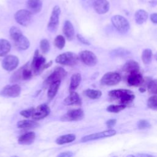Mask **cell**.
Listing matches in <instances>:
<instances>
[{
    "mask_svg": "<svg viewBox=\"0 0 157 157\" xmlns=\"http://www.w3.org/2000/svg\"><path fill=\"white\" fill-rule=\"evenodd\" d=\"M121 79L120 74L116 72H109L105 74L101 79L102 85L113 86L118 84Z\"/></svg>",
    "mask_w": 157,
    "mask_h": 157,
    "instance_id": "9",
    "label": "cell"
},
{
    "mask_svg": "<svg viewBox=\"0 0 157 157\" xmlns=\"http://www.w3.org/2000/svg\"><path fill=\"white\" fill-rule=\"evenodd\" d=\"M77 39H78L81 43H82V44H85V45H90V42H89L87 39H85L83 36H82L81 34H77Z\"/></svg>",
    "mask_w": 157,
    "mask_h": 157,
    "instance_id": "41",
    "label": "cell"
},
{
    "mask_svg": "<svg viewBox=\"0 0 157 157\" xmlns=\"http://www.w3.org/2000/svg\"><path fill=\"white\" fill-rule=\"evenodd\" d=\"M11 157H18L17 156H11Z\"/></svg>",
    "mask_w": 157,
    "mask_h": 157,
    "instance_id": "49",
    "label": "cell"
},
{
    "mask_svg": "<svg viewBox=\"0 0 157 157\" xmlns=\"http://www.w3.org/2000/svg\"><path fill=\"white\" fill-rule=\"evenodd\" d=\"M33 71L31 69V66H28V64L23 66L16 71L10 78L11 82H18L21 80H28L32 78Z\"/></svg>",
    "mask_w": 157,
    "mask_h": 157,
    "instance_id": "5",
    "label": "cell"
},
{
    "mask_svg": "<svg viewBox=\"0 0 157 157\" xmlns=\"http://www.w3.org/2000/svg\"><path fill=\"white\" fill-rule=\"evenodd\" d=\"M126 105H123V104H119V105H110L107 107V110L109 112L112 113H118L123 109L126 108Z\"/></svg>",
    "mask_w": 157,
    "mask_h": 157,
    "instance_id": "36",
    "label": "cell"
},
{
    "mask_svg": "<svg viewBox=\"0 0 157 157\" xmlns=\"http://www.w3.org/2000/svg\"><path fill=\"white\" fill-rule=\"evenodd\" d=\"M135 157H155V156L150 154H147V153H138L135 156Z\"/></svg>",
    "mask_w": 157,
    "mask_h": 157,
    "instance_id": "46",
    "label": "cell"
},
{
    "mask_svg": "<svg viewBox=\"0 0 157 157\" xmlns=\"http://www.w3.org/2000/svg\"><path fill=\"white\" fill-rule=\"evenodd\" d=\"M75 139V136L73 134H68L61 136L56 139V143L58 145H63L73 142Z\"/></svg>",
    "mask_w": 157,
    "mask_h": 157,
    "instance_id": "28",
    "label": "cell"
},
{
    "mask_svg": "<svg viewBox=\"0 0 157 157\" xmlns=\"http://www.w3.org/2000/svg\"><path fill=\"white\" fill-rule=\"evenodd\" d=\"M150 20L153 23L157 24V13H153L151 14Z\"/></svg>",
    "mask_w": 157,
    "mask_h": 157,
    "instance_id": "45",
    "label": "cell"
},
{
    "mask_svg": "<svg viewBox=\"0 0 157 157\" xmlns=\"http://www.w3.org/2000/svg\"><path fill=\"white\" fill-rule=\"evenodd\" d=\"M36 134L34 132H28L21 135L18 139V143L21 145L31 144L35 140Z\"/></svg>",
    "mask_w": 157,
    "mask_h": 157,
    "instance_id": "22",
    "label": "cell"
},
{
    "mask_svg": "<svg viewBox=\"0 0 157 157\" xmlns=\"http://www.w3.org/2000/svg\"><path fill=\"white\" fill-rule=\"evenodd\" d=\"M152 51L150 48L145 49L142 53V60L145 64H149L152 59Z\"/></svg>",
    "mask_w": 157,
    "mask_h": 157,
    "instance_id": "31",
    "label": "cell"
},
{
    "mask_svg": "<svg viewBox=\"0 0 157 157\" xmlns=\"http://www.w3.org/2000/svg\"><path fill=\"white\" fill-rule=\"evenodd\" d=\"M154 57H155V59L157 61V53H155V55Z\"/></svg>",
    "mask_w": 157,
    "mask_h": 157,
    "instance_id": "48",
    "label": "cell"
},
{
    "mask_svg": "<svg viewBox=\"0 0 157 157\" xmlns=\"http://www.w3.org/2000/svg\"><path fill=\"white\" fill-rule=\"evenodd\" d=\"M11 45L10 42L4 39H0V56H6L10 50Z\"/></svg>",
    "mask_w": 157,
    "mask_h": 157,
    "instance_id": "26",
    "label": "cell"
},
{
    "mask_svg": "<svg viewBox=\"0 0 157 157\" xmlns=\"http://www.w3.org/2000/svg\"><path fill=\"white\" fill-rule=\"evenodd\" d=\"M123 71L129 73V74L138 72L139 71V65L136 61L129 59L123 65Z\"/></svg>",
    "mask_w": 157,
    "mask_h": 157,
    "instance_id": "19",
    "label": "cell"
},
{
    "mask_svg": "<svg viewBox=\"0 0 157 157\" xmlns=\"http://www.w3.org/2000/svg\"><path fill=\"white\" fill-rule=\"evenodd\" d=\"M60 13V7L58 6H55L52 9L50 20L47 25V29L50 32L55 33L58 29Z\"/></svg>",
    "mask_w": 157,
    "mask_h": 157,
    "instance_id": "7",
    "label": "cell"
},
{
    "mask_svg": "<svg viewBox=\"0 0 157 157\" xmlns=\"http://www.w3.org/2000/svg\"><path fill=\"white\" fill-rule=\"evenodd\" d=\"M34 109L35 108H34V107H31V108H29V109H28L26 110H23L21 111L20 112V113L21 115H22L24 117L29 118L30 117H32V115L34 112Z\"/></svg>",
    "mask_w": 157,
    "mask_h": 157,
    "instance_id": "40",
    "label": "cell"
},
{
    "mask_svg": "<svg viewBox=\"0 0 157 157\" xmlns=\"http://www.w3.org/2000/svg\"><path fill=\"white\" fill-rule=\"evenodd\" d=\"M40 48L43 53H47L50 50V43L48 40L44 39L40 42Z\"/></svg>",
    "mask_w": 157,
    "mask_h": 157,
    "instance_id": "38",
    "label": "cell"
},
{
    "mask_svg": "<svg viewBox=\"0 0 157 157\" xmlns=\"http://www.w3.org/2000/svg\"><path fill=\"white\" fill-rule=\"evenodd\" d=\"M79 60V56L75 53L67 52L59 55L55 59L56 63L65 66H72L77 64Z\"/></svg>",
    "mask_w": 157,
    "mask_h": 157,
    "instance_id": "3",
    "label": "cell"
},
{
    "mask_svg": "<svg viewBox=\"0 0 157 157\" xmlns=\"http://www.w3.org/2000/svg\"><path fill=\"white\" fill-rule=\"evenodd\" d=\"M83 111L81 109H73L68 111L65 115H64L61 120L64 121H77L81 120L83 117Z\"/></svg>",
    "mask_w": 157,
    "mask_h": 157,
    "instance_id": "14",
    "label": "cell"
},
{
    "mask_svg": "<svg viewBox=\"0 0 157 157\" xmlns=\"http://www.w3.org/2000/svg\"><path fill=\"white\" fill-rule=\"evenodd\" d=\"M65 44H66L65 38L62 35H58L54 39L55 46L59 50H61L64 48Z\"/></svg>",
    "mask_w": 157,
    "mask_h": 157,
    "instance_id": "34",
    "label": "cell"
},
{
    "mask_svg": "<svg viewBox=\"0 0 157 157\" xmlns=\"http://www.w3.org/2000/svg\"><path fill=\"white\" fill-rule=\"evenodd\" d=\"M109 96L113 99L119 100L120 104L127 105L131 104L135 98L133 93L126 89L113 90L109 92Z\"/></svg>",
    "mask_w": 157,
    "mask_h": 157,
    "instance_id": "1",
    "label": "cell"
},
{
    "mask_svg": "<svg viewBox=\"0 0 157 157\" xmlns=\"http://www.w3.org/2000/svg\"><path fill=\"white\" fill-rule=\"evenodd\" d=\"M26 6L28 10L29 11L31 14H35L39 13L42 7V0H27Z\"/></svg>",
    "mask_w": 157,
    "mask_h": 157,
    "instance_id": "18",
    "label": "cell"
},
{
    "mask_svg": "<svg viewBox=\"0 0 157 157\" xmlns=\"http://www.w3.org/2000/svg\"><path fill=\"white\" fill-rule=\"evenodd\" d=\"M50 112L49 107L46 104H42L34 109L31 117L34 120H40L48 116Z\"/></svg>",
    "mask_w": 157,
    "mask_h": 157,
    "instance_id": "13",
    "label": "cell"
},
{
    "mask_svg": "<svg viewBox=\"0 0 157 157\" xmlns=\"http://www.w3.org/2000/svg\"><path fill=\"white\" fill-rule=\"evenodd\" d=\"M93 6L96 13L104 14L109 11L110 4L107 0H95Z\"/></svg>",
    "mask_w": 157,
    "mask_h": 157,
    "instance_id": "16",
    "label": "cell"
},
{
    "mask_svg": "<svg viewBox=\"0 0 157 157\" xmlns=\"http://www.w3.org/2000/svg\"><path fill=\"white\" fill-rule=\"evenodd\" d=\"M79 58L86 66H94L98 62L96 55L90 50H83L79 53Z\"/></svg>",
    "mask_w": 157,
    "mask_h": 157,
    "instance_id": "11",
    "label": "cell"
},
{
    "mask_svg": "<svg viewBox=\"0 0 157 157\" xmlns=\"http://www.w3.org/2000/svg\"><path fill=\"white\" fill-rule=\"evenodd\" d=\"M21 87L17 84L6 85L3 88L1 93L2 96L10 98H15L20 95Z\"/></svg>",
    "mask_w": 157,
    "mask_h": 157,
    "instance_id": "15",
    "label": "cell"
},
{
    "mask_svg": "<svg viewBox=\"0 0 157 157\" xmlns=\"http://www.w3.org/2000/svg\"><path fill=\"white\" fill-rule=\"evenodd\" d=\"M61 84V81H57L52 83L49 86L47 91V96L50 99H52L57 93L59 89V85Z\"/></svg>",
    "mask_w": 157,
    "mask_h": 157,
    "instance_id": "27",
    "label": "cell"
},
{
    "mask_svg": "<svg viewBox=\"0 0 157 157\" xmlns=\"http://www.w3.org/2000/svg\"><path fill=\"white\" fill-rule=\"evenodd\" d=\"M82 80V77L80 74L75 73L74 74L71 78V82L69 85V91L72 92L75 90L77 87L79 86Z\"/></svg>",
    "mask_w": 157,
    "mask_h": 157,
    "instance_id": "24",
    "label": "cell"
},
{
    "mask_svg": "<svg viewBox=\"0 0 157 157\" xmlns=\"http://www.w3.org/2000/svg\"><path fill=\"white\" fill-rule=\"evenodd\" d=\"M85 94L92 99H99L102 96V92L99 90L93 89H87L84 91Z\"/></svg>",
    "mask_w": 157,
    "mask_h": 157,
    "instance_id": "32",
    "label": "cell"
},
{
    "mask_svg": "<svg viewBox=\"0 0 157 157\" xmlns=\"http://www.w3.org/2000/svg\"><path fill=\"white\" fill-rule=\"evenodd\" d=\"M45 58L39 53L38 50H36L34 52L30 66L33 73L34 75H39L44 69L48 68L52 64V61H50L47 63H45Z\"/></svg>",
    "mask_w": 157,
    "mask_h": 157,
    "instance_id": "2",
    "label": "cell"
},
{
    "mask_svg": "<svg viewBox=\"0 0 157 157\" xmlns=\"http://www.w3.org/2000/svg\"><path fill=\"white\" fill-rule=\"evenodd\" d=\"M116 131L114 129H108L105 130L102 132H99L94 134H91L86 136L83 137L81 139V142H88V141H91V140H98L100 139H103L105 137H109L113 136L116 134Z\"/></svg>",
    "mask_w": 157,
    "mask_h": 157,
    "instance_id": "10",
    "label": "cell"
},
{
    "mask_svg": "<svg viewBox=\"0 0 157 157\" xmlns=\"http://www.w3.org/2000/svg\"><path fill=\"white\" fill-rule=\"evenodd\" d=\"M116 122H117L116 119H110L106 122V125L109 128H111L115 126V124H116Z\"/></svg>",
    "mask_w": 157,
    "mask_h": 157,
    "instance_id": "44",
    "label": "cell"
},
{
    "mask_svg": "<svg viewBox=\"0 0 157 157\" xmlns=\"http://www.w3.org/2000/svg\"><path fill=\"white\" fill-rule=\"evenodd\" d=\"M112 157H118L117 156H112Z\"/></svg>",
    "mask_w": 157,
    "mask_h": 157,
    "instance_id": "50",
    "label": "cell"
},
{
    "mask_svg": "<svg viewBox=\"0 0 157 157\" xmlns=\"http://www.w3.org/2000/svg\"><path fill=\"white\" fill-rule=\"evenodd\" d=\"M131 53L130 51L124 48H118L110 52V56L112 57H126Z\"/></svg>",
    "mask_w": 157,
    "mask_h": 157,
    "instance_id": "29",
    "label": "cell"
},
{
    "mask_svg": "<svg viewBox=\"0 0 157 157\" xmlns=\"http://www.w3.org/2000/svg\"><path fill=\"white\" fill-rule=\"evenodd\" d=\"M15 47L20 50H25L29 48L30 45V42L27 37L22 35L19 38H18L15 41H14Z\"/></svg>",
    "mask_w": 157,
    "mask_h": 157,
    "instance_id": "23",
    "label": "cell"
},
{
    "mask_svg": "<svg viewBox=\"0 0 157 157\" xmlns=\"http://www.w3.org/2000/svg\"><path fill=\"white\" fill-rule=\"evenodd\" d=\"M64 103L67 105H80L82 104V100L77 93L72 91L70 92L69 95L64 99Z\"/></svg>",
    "mask_w": 157,
    "mask_h": 157,
    "instance_id": "21",
    "label": "cell"
},
{
    "mask_svg": "<svg viewBox=\"0 0 157 157\" xmlns=\"http://www.w3.org/2000/svg\"><path fill=\"white\" fill-rule=\"evenodd\" d=\"M9 34L11 39L15 41L18 38L23 35L21 31L17 26H12L9 30Z\"/></svg>",
    "mask_w": 157,
    "mask_h": 157,
    "instance_id": "33",
    "label": "cell"
},
{
    "mask_svg": "<svg viewBox=\"0 0 157 157\" xmlns=\"http://www.w3.org/2000/svg\"><path fill=\"white\" fill-rule=\"evenodd\" d=\"M67 75V72L63 67H57L54 69L53 72L48 75V77L45 80L43 86L44 88L49 86L52 83L61 81L65 78Z\"/></svg>",
    "mask_w": 157,
    "mask_h": 157,
    "instance_id": "4",
    "label": "cell"
},
{
    "mask_svg": "<svg viewBox=\"0 0 157 157\" xmlns=\"http://www.w3.org/2000/svg\"><path fill=\"white\" fill-rule=\"evenodd\" d=\"M150 5L151 7H155L157 5V0H150Z\"/></svg>",
    "mask_w": 157,
    "mask_h": 157,
    "instance_id": "47",
    "label": "cell"
},
{
    "mask_svg": "<svg viewBox=\"0 0 157 157\" xmlns=\"http://www.w3.org/2000/svg\"><path fill=\"white\" fill-rule=\"evenodd\" d=\"M73 153L71 151H64L59 153L57 157H72Z\"/></svg>",
    "mask_w": 157,
    "mask_h": 157,
    "instance_id": "43",
    "label": "cell"
},
{
    "mask_svg": "<svg viewBox=\"0 0 157 157\" xmlns=\"http://www.w3.org/2000/svg\"><path fill=\"white\" fill-rule=\"evenodd\" d=\"M147 105L151 109L157 110V95H153L149 98L147 101Z\"/></svg>",
    "mask_w": 157,
    "mask_h": 157,
    "instance_id": "37",
    "label": "cell"
},
{
    "mask_svg": "<svg viewBox=\"0 0 157 157\" xmlns=\"http://www.w3.org/2000/svg\"><path fill=\"white\" fill-rule=\"evenodd\" d=\"M143 82L144 78L142 75L139 72L130 74L127 78V82L130 86H138L141 85Z\"/></svg>",
    "mask_w": 157,
    "mask_h": 157,
    "instance_id": "17",
    "label": "cell"
},
{
    "mask_svg": "<svg viewBox=\"0 0 157 157\" xmlns=\"http://www.w3.org/2000/svg\"><path fill=\"white\" fill-rule=\"evenodd\" d=\"M134 17L136 22L137 24L141 25L145 22L146 20H147L148 13L145 10L143 9H139L136 12Z\"/></svg>",
    "mask_w": 157,
    "mask_h": 157,
    "instance_id": "25",
    "label": "cell"
},
{
    "mask_svg": "<svg viewBox=\"0 0 157 157\" xmlns=\"http://www.w3.org/2000/svg\"><path fill=\"white\" fill-rule=\"evenodd\" d=\"M151 124L145 120H141L137 123V127L139 129H144L151 128Z\"/></svg>",
    "mask_w": 157,
    "mask_h": 157,
    "instance_id": "39",
    "label": "cell"
},
{
    "mask_svg": "<svg viewBox=\"0 0 157 157\" xmlns=\"http://www.w3.org/2000/svg\"><path fill=\"white\" fill-rule=\"evenodd\" d=\"M14 18L19 25L23 26H28L31 22L32 14L28 10L21 9L15 13Z\"/></svg>",
    "mask_w": 157,
    "mask_h": 157,
    "instance_id": "8",
    "label": "cell"
},
{
    "mask_svg": "<svg viewBox=\"0 0 157 157\" xmlns=\"http://www.w3.org/2000/svg\"><path fill=\"white\" fill-rule=\"evenodd\" d=\"M95 0H81L82 5L85 7H88L93 4Z\"/></svg>",
    "mask_w": 157,
    "mask_h": 157,
    "instance_id": "42",
    "label": "cell"
},
{
    "mask_svg": "<svg viewBox=\"0 0 157 157\" xmlns=\"http://www.w3.org/2000/svg\"><path fill=\"white\" fill-rule=\"evenodd\" d=\"M63 31L65 37L68 40H72L74 39L75 36L74 28L70 21L69 20L65 21L63 25Z\"/></svg>",
    "mask_w": 157,
    "mask_h": 157,
    "instance_id": "20",
    "label": "cell"
},
{
    "mask_svg": "<svg viewBox=\"0 0 157 157\" xmlns=\"http://www.w3.org/2000/svg\"><path fill=\"white\" fill-rule=\"evenodd\" d=\"M17 126L19 128H31L37 126L38 124L32 120H24L19 121L17 123Z\"/></svg>",
    "mask_w": 157,
    "mask_h": 157,
    "instance_id": "30",
    "label": "cell"
},
{
    "mask_svg": "<svg viewBox=\"0 0 157 157\" xmlns=\"http://www.w3.org/2000/svg\"><path fill=\"white\" fill-rule=\"evenodd\" d=\"M111 21L115 28L121 33H127L130 28L129 21L120 15H113L111 18Z\"/></svg>",
    "mask_w": 157,
    "mask_h": 157,
    "instance_id": "6",
    "label": "cell"
},
{
    "mask_svg": "<svg viewBox=\"0 0 157 157\" xmlns=\"http://www.w3.org/2000/svg\"><path fill=\"white\" fill-rule=\"evenodd\" d=\"M19 64V59L15 55H7L2 61V68L7 71H12L15 69Z\"/></svg>",
    "mask_w": 157,
    "mask_h": 157,
    "instance_id": "12",
    "label": "cell"
},
{
    "mask_svg": "<svg viewBox=\"0 0 157 157\" xmlns=\"http://www.w3.org/2000/svg\"><path fill=\"white\" fill-rule=\"evenodd\" d=\"M147 90L151 94L157 95V80H151L147 83Z\"/></svg>",
    "mask_w": 157,
    "mask_h": 157,
    "instance_id": "35",
    "label": "cell"
}]
</instances>
